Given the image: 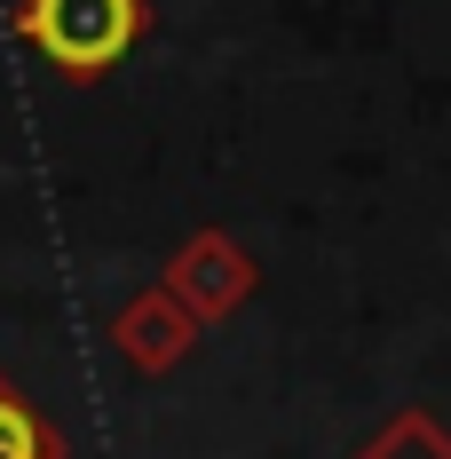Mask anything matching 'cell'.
I'll use <instances>...</instances> for the list:
<instances>
[{"instance_id":"obj_1","label":"cell","mask_w":451,"mask_h":459,"mask_svg":"<svg viewBox=\"0 0 451 459\" xmlns=\"http://www.w3.org/2000/svg\"><path fill=\"white\" fill-rule=\"evenodd\" d=\"M8 32L72 88H95L151 40V0H16Z\"/></svg>"},{"instance_id":"obj_2","label":"cell","mask_w":451,"mask_h":459,"mask_svg":"<svg viewBox=\"0 0 451 459\" xmlns=\"http://www.w3.org/2000/svg\"><path fill=\"white\" fill-rule=\"evenodd\" d=\"M159 285H167L182 309L214 333V325H230L254 293H262V262H254V254H246L222 222H198L190 238H175V254H167Z\"/></svg>"},{"instance_id":"obj_3","label":"cell","mask_w":451,"mask_h":459,"mask_svg":"<svg viewBox=\"0 0 451 459\" xmlns=\"http://www.w3.org/2000/svg\"><path fill=\"white\" fill-rule=\"evenodd\" d=\"M198 333H206V325L190 317L167 285H143L135 301H119V317H111V357L127 372H151V380H159V372H175L182 357L198 349Z\"/></svg>"},{"instance_id":"obj_4","label":"cell","mask_w":451,"mask_h":459,"mask_svg":"<svg viewBox=\"0 0 451 459\" xmlns=\"http://www.w3.org/2000/svg\"><path fill=\"white\" fill-rule=\"evenodd\" d=\"M349 459H451V428L436 412H420V404H404V412H388L372 436H364Z\"/></svg>"},{"instance_id":"obj_5","label":"cell","mask_w":451,"mask_h":459,"mask_svg":"<svg viewBox=\"0 0 451 459\" xmlns=\"http://www.w3.org/2000/svg\"><path fill=\"white\" fill-rule=\"evenodd\" d=\"M0 459H64V436L48 428L32 396L8 388V372H0Z\"/></svg>"}]
</instances>
